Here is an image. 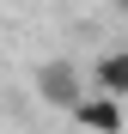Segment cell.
<instances>
[{
  "instance_id": "obj_1",
  "label": "cell",
  "mask_w": 128,
  "mask_h": 134,
  "mask_svg": "<svg viewBox=\"0 0 128 134\" xmlns=\"http://www.w3.org/2000/svg\"><path fill=\"white\" fill-rule=\"evenodd\" d=\"M37 98H43V104H55V110H73V104L85 98L79 67H73V61H49V67L37 73Z\"/></svg>"
},
{
  "instance_id": "obj_2",
  "label": "cell",
  "mask_w": 128,
  "mask_h": 134,
  "mask_svg": "<svg viewBox=\"0 0 128 134\" xmlns=\"http://www.w3.org/2000/svg\"><path fill=\"white\" fill-rule=\"evenodd\" d=\"M73 122H79V128H92V134H122V104H116V98H104V92H92V98H79V104H73Z\"/></svg>"
},
{
  "instance_id": "obj_3",
  "label": "cell",
  "mask_w": 128,
  "mask_h": 134,
  "mask_svg": "<svg viewBox=\"0 0 128 134\" xmlns=\"http://www.w3.org/2000/svg\"><path fill=\"white\" fill-rule=\"evenodd\" d=\"M98 92L104 98H128V49H110V55H98Z\"/></svg>"
},
{
  "instance_id": "obj_4",
  "label": "cell",
  "mask_w": 128,
  "mask_h": 134,
  "mask_svg": "<svg viewBox=\"0 0 128 134\" xmlns=\"http://www.w3.org/2000/svg\"><path fill=\"white\" fill-rule=\"evenodd\" d=\"M116 6H122V18H128V0H116Z\"/></svg>"
}]
</instances>
